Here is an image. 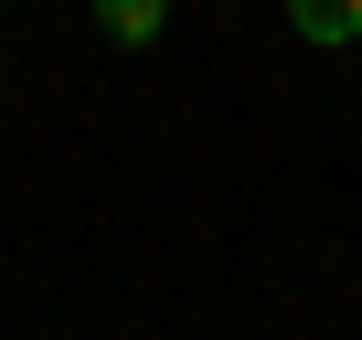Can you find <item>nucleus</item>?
I'll list each match as a JSON object with an SVG mask.
<instances>
[{"instance_id":"obj_1","label":"nucleus","mask_w":362,"mask_h":340,"mask_svg":"<svg viewBox=\"0 0 362 340\" xmlns=\"http://www.w3.org/2000/svg\"><path fill=\"white\" fill-rule=\"evenodd\" d=\"M298 43H362V0H288Z\"/></svg>"},{"instance_id":"obj_2","label":"nucleus","mask_w":362,"mask_h":340,"mask_svg":"<svg viewBox=\"0 0 362 340\" xmlns=\"http://www.w3.org/2000/svg\"><path fill=\"white\" fill-rule=\"evenodd\" d=\"M160 11H170V0H96V22H107V43H160Z\"/></svg>"}]
</instances>
